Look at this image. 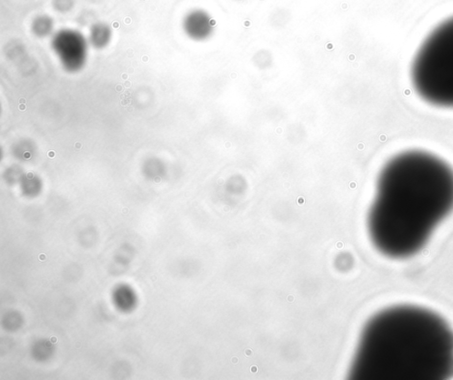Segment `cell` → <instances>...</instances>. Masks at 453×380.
Here are the masks:
<instances>
[{
    "label": "cell",
    "instance_id": "7a4b0ae2",
    "mask_svg": "<svg viewBox=\"0 0 453 380\" xmlns=\"http://www.w3.org/2000/svg\"><path fill=\"white\" fill-rule=\"evenodd\" d=\"M453 337L444 322L425 311L396 308L368 322L352 374L357 379L431 378L452 359Z\"/></svg>",
    "mask_w": 453,
    "mask_h": 380
},
{
    "label": "cell",
    "instance_id": "277c9868",
    "mask_svg": "<svg viewBox=\"0 0 453 380\" xmlns=\"http://www.w3.org/2000/svg\"><path fill=\"white\" fill-rule=\"evenodd\" d=\"M52 48L62 67L74 73L84 69L88 58V41L79 31L62 30L52 39Z\"/></svg>",
    "mask_w": 453,
    "mask_h": 380
},
{
    "label": "cell",
    "instance_id": "5b68a950",
    "mask_svg": "<svg viewBox=\"0 0 453 380\" xmlns=\"http://www.w3.org/2000/svg\"><path fill=\"white\" fill-rule=\"evenodd\" d=\"M112 38V31L108 24L96 23L90 31L88 44H90L96 49H103L110 44Z\"/></svg>",
    "mask_w": 453,
    "mask_h": 380
},
{
    "label": "cell",
    "instance_id": "52a82bcc",
    "mask_svg": "<svg viewBox=\"0 0 453 380\" xmlns=\"http://www.w3.org/2000/svg\"><path fill=\"white\" fill-rule=\"evenodd\" d=\"M35 152V146L30 141L20 142L14 147V155L20 160H28Z\"/></svg>",
    "mask_w": 453,
    "mask_h": 380
},
{
    "label": "cell",
    "instance_id": "6da1fadb",
    "mask_svg": "<svg viewBox=\"0 0 453 380\" xmlns=\"http://www.w3.org/2000/svg\"><path fill=\"white\" fill-rule=\"evenodd\" d=\"M453 209V169L418 150L392 158L382 170L368 216L374 244L404 257L420 249Z\"/></svg>",
    "mask_w": 453,
    "mask_h": 380
},
{
    "label": "cell",
    "instance_id": "3957f363",
    "mask_svg": "<svg viewBox=\"0 0 453 380\" xmlns=\"http://www.w3.org/2000/svg\"><path fill=\"white\" fill-rule=\"evenodd\" d=\"M411 77L422 100L440 108H453V17L438 25L418 48Z\"/></svg>",
    "mask_w": 453,
    "mask_h": 380
},
{
    "label": "cell",
    "instance_id": "8992f818",
    "mask_svg": "<svg viewBox=\"0 0 453 380\" xmlns=\"http://www.w3.org/2000/svg\"><path fill=\"white\" fill-rule=\"evenodd\" d=\"M54 20L46 16H39L33 22L32 31L38 38H46L54 31Z\"/></svg>",
    "mask_w": 453,
    "mask_h": 380
},
{
    "label": "cell",
    "instance_id": "ba28073f",
    "mask_svg": "<svg viewBox=\"0 0 453 380\" xmlns=\"http://www.w3.org/2000/svg\"><path fill=\"white\" fill-rule=\"evenodd\" d=\"M54 8L60 12H66L73 8L74 0H54Z\"/></svg>",
    "mask_w": 453,
    "mask_h": 380
}]
</instances>
